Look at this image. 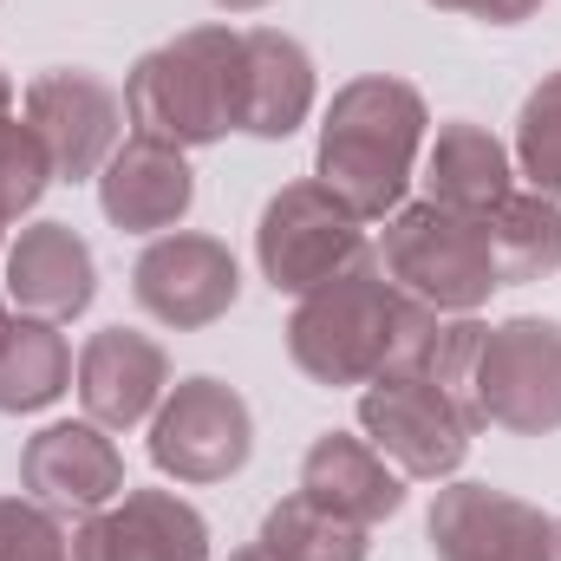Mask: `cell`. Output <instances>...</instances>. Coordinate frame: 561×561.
I'll list each match as a JSON object with an SVG mask.
<instances>
[{
  "label": "cell",
  "instance_id": "cell-20",
  "mask_svg": "<svg viewBox=\"0 0 561 561\" xmlns=\"http://www.w3.org/2000/svg\"><path fill=\"white\" fill-rule=\"evenodd\" d=\"M66 386H72V346H66V333L53 320L20 313L0 333V419L46 412Z\"/></svg>",
  "mask_w": 561,
  "mask_h": 561
},
{
  "label": "cell",
  "instance_id": "cell-22",
  "mask_svg": "<svg viewBox=\"0 0 561 561\" xmlns=\"http://www.w3.org/2000/svg\"><path fill=\"white\" fill-rule=\"evenodd\" d=\"M373 529H359V523H346V516H333V510H320L313 496H280L275 510L262 516V549L275 561H366V542Z\"/></svg>",
  "mask_w": 561,
  "mask_h": 561
},
{
  "label": "cell",
  "instance_id": "cell-9",
  "mask_svg": "<svg viewBox=\"0 0 561 561\" xmlns=\"http://www.w3.org/2000/svg\"><path fill=\"white\" fill-rule=\"evenodd\" d=\"M26 125L39 131L53 176L59 183H85L112 163V150L125 144L131 118H125V92L92 72V66H53L26 85Z\"/></svg>",
  "mask_w": 561,
  "mask_h": 561
},
{
  "label": "cell",
  "instance_id": "cell-14",
  "mask_svg": "<svg viewBox=\"0 0 561 561\" xmlns=\"http://www.w3.org/2000/svg\"><path fill=\"white\" fill-rule=\"evenodd\" d=\"M99 209L125 236H170V229H183V216L196 209L190 150L131 131L112 150V163L99 170Z\"/></svg>",
  "mask_w": 561,
  "mask_h": 561
},
{
  "label": "cell",
  "instance_id": "cell-28",
  "mask_svg": "<svg viewBox=\"0 0 561 561\" xmlns=\"http://www.w3.org/2000/svg\"><path fill=\"white\" fill-rule=\"evenodd\" d=\"M13 112V79H7V66H0V118Z\"/></svg>",
  "mask_w": 561,
  "mask_h": 561
},
{
  "label": "cell",
  "instance_id": "cell-27",
  "mask_svg": "<svg viewBox=\"0 0 561 561\" xmlns=\"http://www.w3.org/2000/svg\"><path fill=\"white\" fill-rule=\"evenodd\" d=\"M222 13H262V7H275V0H216Z\"/></svg>",
  "mask_w": 561,
  "mask_h": 561
},
{
  "label": "cell",
  "instance_id": "cell-7",
  "mask_svg": "<svg viewBox=\"0 0 561 561\" xmlns=\"http://www.w3.org/2000/svg\"><path fill=\"white\" fill-rule=\"evenodd\" d=\"M477 424L510 437H549L561 431V320L516 313L483 333L477 346Z\"/></svg>",
  "mask_w": 561,
  "mask_h": 561
},
{
  "label": "cell",
  "instance_id": "cell-24",
  "mask_svg": "<svg viewBox=\"0 0 561 561\" xmlns=\"http://www.w3.org/2000/svg\"><path fill=\"white\" fill-rule=\"evenodd\" d=\"M46 183H59V176H53L39 131L26 118H0V229H13L46 196Z\"/></svg>",
  "mask_w": 561,
  "mask_h": 561
},
{
  "label": "cell",
  "instance_id": "cell-11",
  "mask_svg": "<svg viewBox=\"0 0 561 561\" xmlns=\"http://www.w3.org/2000/svg\"><path fill=\"white\" fill-rule=\"evenodd\" d=\"M424 536L437 561H556V516L496 483H437Z\"/></svg>",
  "mask_w": 561,
  "mask_h": 561
},
{
  "label": "cell",
  "instance_id": "cell-17",
  "mask_svg": "<svg viewBox=\"0 0 561 561\" xmlns=\"http://www.w3.org/2000/svg\"><path fill=\"white\" fill-rule=\"evenodd\" d=\"M300 496H313L320 510L359 523V529H379L405 510V477L386 450H373V437L359 431H320L300 457Z\"/></svg>",
  "mask_w": 561,
  "mask_h": 561
},
{
  "label": "cell",
  "instance_id": "cell-32",
  "mask_svg": "<svg viewBox=\"0 0 561 561\" xmlns=\"http://www.w3.org/2000/svg\"><path fill=\"white\" fill-rule=\"evenodd\" d=\"M0 236H7V229H0Z\"/></svg>",
  "mask_w": 561,
  "mask_h": 561
},
{
  "label": "cell",
  "instance_id": "cell-13",
  "mask_svg": "<svg viewBox=\"0 0 561 561\" xmlns=\"http://www.w3.org/2000/svg\"><path fill=\"white\" fill-rule=\"evenodd\" d=\"M79 561H209V523L176 490H125L72 529Z\"/></svg>",
  "mask_w": 561,
  "mask_h": 561
},
{
  "label": "cell",
  "instance_id": "cell-6",
  "mask_svg": "<svg viewBox=\"0 0 561 561\" xmlns=\"http://www.w3.org/2000/svg\"><path fill=\"white\" fill-rule=\"evenodd\" d=\"M359 431L399 463L405 483H450L470 457L477 419L431 373H379L359 386Z\"/></svg>",
  "mask_w": 561,
  "mask_h": 561
},
{
  "label": "cell",
  "instance_id": "cell-10",
  "mask_svg": "<svg viewBox=\"0 0 561 561\" xmlns=\"http://www.w3.org/2000/svg\"><path fill=\"white\" fill-rule=\"evenodd\" d=\"M131 294H138V307L157 327L196 333V327H216L236 307L242 268H236L222 236L170 229V236H150V249L131 262Z\"/></svg>",
  "mask_w": 561,
  "mask_h": 561
},
{
  "label": "cell",
  "instance_id": "cell-12",
  "mask_svg": "<svg viewBox=\"0 0 561 561\" xmlns=\"http://www.w3.org/2000/svg\"><path fill=\"white\" fill-rule=\"evenodd\" d=\"M125 483V450L112 444V431L92 419H66L46 424L20 444V496L46 503L66 523H85L92 510L118 503Z\"/></svg>",
  "mask_w": 561,
  "mask_h": 561
},
{
  "label": "cell",
  "instance_id": "cell-15",
  "mask_svg": "<svg viewBox=\"0 0 561 561\" xmlns=\"http://www.w3.org/2000/svg\"><path fill=\"white\" fill-rule=\"evenodd\" d=\"M170 392V353L138 327H99L79 346V405L105 431H138Z\"/></svg>",
  "mask_w": 561,
  "mask_h": 561
},
{
  "label": "cell",
  "instance_id": "cell-25",
  "mask_svg": "<svg viewBox=\"0 0 561 561\" xmlns=\"http://www.w3.org/2000/svg\"><path fill=\"white\" fill-rule=\"evenodd\" d=\"M0 561H79L66 516L33 496H0Z\"/></svg>",
  "mask_w": 561,
  "mask_h": 561
},
{
  "label": "cell",
  "instance_id": "cell-30",
  "mask_svg": "<svg viewBox=\"0 0 561 561\" xmlns=\"http://www.w3.org/2000/svg\"><path fill=\"white\" fill-rule=\"evenodd\" d=\"M7 327H13V313H7V300H0V333H7Z\"/></svg>",
  "mask_w": 561,
  "mask_h": 561
},
{
  "label": "cell",
  "instance_id": "cell-29",
  "mask_svg": "<svg viewBox=\"0 0 561 561\" xmlns=\"http://www.w3.org/2000/svg\"><path fill=\"white\" fill-rule=\"evenodd\" d=\"M229 561H275V556H268L262 542H249V549H236V556H229Z\"/></svg>",
  "mask_w": 561,
  "mask_h": 561
},
{
  "label": "cell",
  "instance_id": "cell-26",
  "mask_svg": "<svg viewBox=\"0 0 561 561\" xmlns=\"http://www.w3.org/2000/svg\"><path fill=\"white\" fill-rule=\"evenodd\" d=\"M437 13H463V20H483V26H523L542 13V0H424Z\"/></svg>",
  "mask_w": 561,
  "mask_h": 561
},
{
  "label": "cell",
  "instance_id": "cell-2",
  "mask_svg": "<svg viewBox=\"0 0 561 561\" xmlns=\"http://www.w3.org/2000/svg\"><path fill=\"white\" fill-rule=\"evenodd\" d=\"M242 112V33L236 26H190L150 46L125 72V118L138 138L203 150L236 131Z\"/></svg>",
  "mask_w": 561,
  "mask_h": 561
},
{
  "label": "cell",
  "instance_id": "cell-8",
  "mask_svg": "<svg viewBox=\"0 0 561 561\" xmlns=\"http://www.w3.org/2000/svg\"><path fill=\"white\" fill-rule=\"evenodd\" d=\"M255 457V412L236 386L196 373L176 379L150 419V463L176 483H229Z\"/></svg>",
  "mask_w": 561,
  "mask_h": 561
},
{
  "label": "cell",
  "instance_id": "cell-23",
  "mask_svg": "<svg viewBox=\"0 0 561 561\" xmlns=\"http://www.w3.org/2000/svg\"><path fill=\"white\" fill-rule=\"evenodd\" d=\"M516 170L529 176L536 196L561 203V66L542 72V85L516 112Z\"/></svg>",
  "mask_w": 561,
  "mask_h": 561
},
{
  "label": "cell",
  "instance_id": "cell-19",
  "mask_svg": "<svg viewBox=\"0 0 561 561\" xmlns=\"http://www.w3.org/2000/svg\"><path fill=\"white\" fill-rule=\"evenodd\" d=\"M419 183H424V203H437V209L490 216L516 190V163H510V150H503V138L490 125L450 118V125H437V138L424 144Z\"/></svg>",
  "mask_w": 561,
  "mask_h": 561
},
{
  "label": "cell",
  "instance_id": "cell-21",
  "mask_svg": "<svg viewBox=\"0 0 561 561\" xmlns=\"http://www.w3.org/2000/svg\"><path fill=\"white\" fill-rule=\"evenodd\" d=\"M483 222H490V249H496L503 287L561 275V203L536 196V190H510Z\"/></svg>",
  "mask_w": 561,
  "mask_h": 561
},
{
  "label": "cell",
  "instance_id": "cell-5",
  "mask_svg": "<svg viewBox=\"0 0 561 561\" xmlns=\"http://www.w3.org/2000/svg\"><path fill=\"white\" fill-rule=\"evenodd\" d=\"M359 255H373V236L320 176L280 183L255 222V268L275 294H294V300L333 280L340 268H353Z\"/></svg>",
  "mask_w": 561,
  "mask_h": 561
},
{
  "label": "cell",
  "instance_id": "cell-1",
  "mask_svg": "<svg viewBox=\"0 0 561 561\" xmlns=\"http://www.w3.org/2000/svg\"><path fill=\"white\" fill-rule=\"evenodd\" d=\"M424 138H431V105L412 79L392 72L346 79L320 118L313 176L359 222H386L392 209H405V190L419 183Z\"/></svg>",
  "mask_w": 561,
  "mask_h": 561
},
{
  "label": "cell",
  "instance_id": "cell-3",
  "mask_svg": "<svg viewBox=\"0 0 561 561\" xmlns=\"http://www.w3.org/2000/svg\"><path fill=\"white\" fill-rule=\"evenodd\" d=\"M405 307L412 294H399L379 255H359L353 268H340L333 280H320L313 294L294 300L287 313V359L327 386V392H346V386H373L392 353H399V327H405Z\"/></svg>",
  "mask_w": 561,
  "mask_h": 561
},
{
  "label": "cell",
  "instance_id": "cell-16",
  "mask_svg": "<svg viewBox=\"0 0 561 561\" xmlns=\"http://www.w3.org/2000/svg\"><path fill=\"white\" fill-rule=\"evenodd\" d=\"M7 300L33 320H79L99 300V262L92 242L72 222H26L7 249Z\"/></svg>",
  "mask_w": 561,
  "mask_h": 561
},
{
  "label": "cell",
  "instance_id": "cell-4",
  "mask_svg": "<svg viewBox=\"0 0 561 561\" xmlns=\"http://www.w3.org/2000/svg\"><path fill=\"white\" fill-rule=\"evenodd\" d=\"M373 255L399 294H412L437 313H477L503 287L490 222L463 209H437L424 196L386 216V229L373 236Z\"/></svg>",
  "mask_w": 561,
  "mask_h": 561
},
{
  "label": "cell",
  "instance_id": "cell-31",
  "mask_svg": "<svg viewBox=\"0 0 561 561\" xmlns=\"http://www.w3.org/2000/svg\"><path fill=\"white\" fill-rule=\"evenodd\" d=\"M556 561H561V516H556Z\"/></svg>",
  "mask_w": 561,
  "mask_h": 561
},
{
  "label": "cell",
  "instance_id": "cell-18",
  "mask_svg": "<svg viewBox=\"0 0 561 561\" xmlns=\"http://www.w3.org/2000/svg\"><path fill=\"white\" fill-rule=\"evenodd\" d=\"M313 59L294 33L280 26H249L242 33V112H236V131L262 144L294 138L307 118H313Z\"/></svg>",
  "mask_w": 561,
  "mask_h": 561
}]
</instances>
